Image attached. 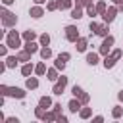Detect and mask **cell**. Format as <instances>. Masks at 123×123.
<instances>
[{
	"label": "cell",
	"mask_w": 123,
	"mask_h": 123,
	"mask_svg": "<svg viewBox=\"0 0 123 123\" xmlns=\"http://www.w3.org/2000/svg\"><path fill=\"white\" fill-rule=\"evenodd\" d=\"M90 2H94V0H86V4H90Z\"/></svg>",
	"instance_id": "obj_51"
},
{
	"label": "cell",
	"mask_w": 123,
	"mask_h": 123,
	"mask_svg": "<svg viewBox=\"0 0 123 123\" xmlns=\"http://www.w3.org/2000/svg\"><path fill=\"white\" fill-rule=\"evenodd\" d=\"M31 56H33V54H31L29 50H25V48H23L21 52H17V60H19V62H31Z\"/></svg>",
	"instance_id": "obj_19"
},
{
	"label": "cell",
	"mask_w": 123,
	"mask_h": 123,
	"mask_svg": "<svg viewBox=\"0 0 123 123\" xmlns=\"http://www.w3.org/2000/svg\"><path fill=\"white\" fill-rule=\"evenodd\" d=\"M38 42H40V46H48V44H50V35H48V33H42V35L38 37Z\"/></svg>",
	"instance_id": "obj_31"
},
{
	"label": "cell",
	"mask_w": 123,
	"mask_h": 123,
	"mask_svg": "<svg viewBox=\"0 0 123 123\" xmlns=\"http://www.w3.org/2000/svg\"><path fill=\"white\" fill-rule=\"evenodd\" d=\"M113 42H115V38H113L111 35L104 37V40H102V44H100L98 54H100V56H108V54H110V50H111V46H113Z\"/></svg>",
	"instance_id": "obj_4"
},
{
	"label": "cell",
	"mask_w": 123,
	"mask_h": 123,
	"mask_svg": "<svg viewBox=\"0 0 123 123\" xmlns=\"http://www.w3.org/2000/svg\"><path fill=\"white\" fill-rule=\"evenodd\" d=\"M115 62H117V60H115L111 54H110V56H104V67H106V69H111V67L115 65Z\"/></svg>",
	"instance_id": "obj_22"
},
{
	"label": "cell",
	"mask_w": 123,
	"mask_h": 123,
	"mask_svg": "<svg viewBox=\"0 0 123 123\" xmlns=\"http://www.w3.org/2000/svg\"><path fill=\"white\" fill-rule=\"evenodd\" d=\"M58 119V113L52 110V111H46V115H44V121H56Z\"/></svg>",
	"instance_id": "obj_33"
},
{
	"label": "cell",
	"mask_w": 123,
	"mask_h": 123,
	"mask_svg": "<svg viewBox=\"0 0 123 123\" xmlns=\"http://www.w3.org/2000/svg\"><path fill=\"white\" fill-rule=\"evenodd\" d=\"M106 10H108L106 2H104V0H98V2H96V12H98V15H104Z\"/></svg>",
	"instance_id": "obj_26"
},
{
	"label": "cell",
	"mask_w": 123,
	"mask_h": 123,
	"mask_svg": "<svg viewBox=\"0 0 123 123\" xmlns=\"http://www.w3.org/2000/svg\"><path fill=\"white\" fill-rule=\"evenodd\" d=\"M58 123H67V117L65 115H62V113H58V119H56Z\"/></svg>",
	"instance_id": "obj_42"
},
{
	"label": "cell",
	"mask_w": 123,
	"mask_h": 123,
	"mask_svg": "<svg viewBox=\"0 0 123 123\" xmlns=\"http://www.w3.org/2000/svg\"><path fill=\"white\" fill-rule=\"evenodd\" d=\"M0 94L2 96H12V98H25V90L19 86H8V85H0Z\"/></svg>",
	"instance_id": "obj_1"
},
{
	"label": "cell",
	"mask_w": 123,
	"mask_h": 123,
	"mask_svg": "<svg viewBox=\"0 0 123 123\" xmlns=\"http://www.w3.org/2000/svg\"><path fill=\"white\" fill-rule=\"evenodd\" d=\"M31 73H35V65H33L31 62H25L23 67H21V75H23V77H29Z\"/></svg>",
	"instance_id": "obj_14"
},
{
	"label": "cell",
	"mask_w": 123,
	"mask_h": 123,
	"mask_svg": "<svg viewBox=\"0 0 123 123\" xmlns=\"http://www.w3.org/2000/svg\"><path fill=\"white\" fill-rule=\"evenodd\" d=\"M65 63H67V62H63V60H60V58H56V62H54V65H56L60 71H63V69H65Z\"/></svg>",
	"instance_id": "obj_36"
},
{
	"label": "cell",
	"mask_w": 123,
	"mask_h": 123,
	"mask_svg": "<svg viewBox=\"0 0 123 123\" xmlns=\"http://www.w3.org/2000/svg\"><path fill=\"white\" fill-rule=\"evenodd\" d=\"M79 117L81 119H90L92 117V108H81L79 110Z\"/></svg>",
	"instance_id": "obj_24"
},
{
	"label": "cell",
	"mask_w": 123,
	"mask_h": 123,
	"mask_svg": "<svg viewBox=\"0 0 123 123\" xmlns=\"http://www.w3.org/2000/svg\"><path fill=\"white\" fill-rule=\"evenodd\" d=\"M58 77H60V69L54 65V67H50L48 71H46V79L48 81H52V83H56L58 81Z\"/></svg>",
	"instance_id": "obj_11"
},
{
	"label": "cell",
	"mask_w": 123,
	"mask_h": 123,
	"mask_svg": "<svg viewBox=\"0 0 123 123\" xmlns=\"http://www.w3.org/2000/svg\"><path fill=\"white\" fill-rule=\"evenodd\" d=\"M67 108H69V111H73V113H77V111H79V110L83 108V104H81V100H79V98H75V96H73V98L69 100V104H67Z\"/></svg>",
	"instance_id": "obj_9"
},
{
	"label": "cell",
	"mask_w": 123,
	"mask_h": 123,
	"mask_svg": "<svg viewBox=\"0 0 123 123\" xmlns=\"http://www.w3.org/2000/svg\"><path fill=\"white\" fill-rule=\"evenodd\" d=\"M71 92H73V96H75V98H79V96H81V94H83L85 90H83V88H81L79 85H75V86L71 88Z\"/></svg>",
	"instance_id": "obj_37"
},
{
	"label": "cell",
	"mask_w": 123,
	"mask_h": 123,
	"mask_svg": "<svg viewBox=\"0 0 123 123\" xmlns=\"http://www.w3.org/2000/svg\"><path fill=\"white\" fill-rule=\"evenodd\" d=\"M46 63L44 62H38L37 65H35V75H38V77H42V75H46Z\"/></svg>",
	"instance_id": "obj_17"
},
{
	"label": "cell",
	"mask_w": 123,
	"mask_h": 123,
	"mask_svg": "<svg viewBox=\"0 0 123 123\" xmlns=\"http://www.w3.org/2000/svg\"><path fill=\"white\" fill-rule=\"evenodd\" d=\"M25 88H27V90H35V88H38V79L29 75V77L25 79Z\"/></svg>",
	"instance_id": "obj_12"
},
{
	"label": "cell",
	"mask_w": 123,
	"mask_h": 123,
	"mask_svg": "<svg viewBox=\"0 0 123 123\" xmlns=\"http://www.w3.org/2000/svg\"><path fill=\"white\" fill-rule=\"evenodd\" d=\"M38 52H40V58H42L44 62L52 58V50H50V46H40V50H38Z\"/></svg>",
	"instance_id": "obj_18"
},
{
	"label": "cell",
	"mask_w": 123,
	"mask_h": 123,
	"mask_svg": "<svg viewBox=\"0 0 123 123\" xmlns=\"http://www.w3.org/2000/svg\"><path fill=\"white\" fill-rule=\"evenodd\" d=\"M86 46H88V38H85V37H79V40L75 42V48H77V52H85V50H86Z\"/></svg>",
	"instance_id": "obj_13"
},
{
	"label": "cell",
	"mask_w": 123,
	"mask_h": 123,
	"mask_svg": "<svg viewBox=\"0 0 123 123\" xmlns=\"http://www.w3.org/2000/svg\"><path fill=\"white\" fill-rule=\"evenodd\" d=\"M21 38H23L25 42H27V40H35V38H37V33H35V31H31V29H27V31H23V33H21Z\"/></svg>",
	"instance_id": "obj_21"
},
{
	"label": "cell",
	"mask_w": 123,
	"mask_h": 123,
	"mask_svg": "<svg viewBox=\"0 0 123 123\" xmlns=\"http://www.w3.org/2000/svg\"><path fill=\"white\" fill-rule=\"evenodd\" d=\"M85 10H86V15H90V17H94V15H98V12H96V4H86L85 6Z\"/></svg>",
	"instance_id": "obj_27"
},
{
	"label": "cell",
	"mask_w": 123,
	"mask_h": 123,
	"mask_svg": "<svg viewBox=\"0 0 123 123\" xmlns=\"http://www.w3.org/2000/svg\"><path fill=\"white\" fill-rule=\"evenodd\" d=\"M46 10H48V12H56V10H60V8H58V2L48 0V2H46Z\"/></svg>",
	"instance_id": "obj_32"
},
{
	"label": "cell",
	"mask_w": 123,
	"mask_h": 123,
	"mask_svg": "<svg viewBox=\"0 0 123 123\" xmlns=\"http://www.w3.org/2000/svg\"><path fill=\"white\" fill-rule=\"evenodd\" d=\"M21 40H23V38H21V35H19L17 31H10V33L6 35V44H8L10 48H13V50L21 46Z\"/></svg>",
	"instance_id": "obj_3"
},
{
	"label": "cell",
	"mask_w": 123,
	"mask_h": 123,
	"mask_svg": "<svg viewBox=\"0 0 123 123\" xmlns=\"http://www.w3.org/2000/svg\"><path fill=\"white\" fill-rule=\"evenodd\" d=\"M8 48H10L8 44H2V46H0V56H2V58H6V56H8Z\"/></svg>",
	"instance_id": "obj_38"
},
{
	"label": "cell",
	"mask_w": 123,
	"mask_h": 123,
	"mask_svg": "<svg viewBox=\"0 0 123 123\" xmlns=\"http://www.w3.org/2000/svg\"><path fill=\"white\" fill-rule=\"evenodd\" d=\"M108 25H110V23H106V21H104V23L98 27V33H96V35H100L102 38H104V37H108V31H110V29H108Z\"/></svg>",
	"instance_id": "obj_28"
},
{
	"label": "cell",
	"mask_w": 123,
	"mask_h": 123,
	"mask_svg": "<svg viewBox=\"0 0 123 123\" xmlns=\"http://www.w3.org/2000/svg\"><path fill=\"white\" fill-rule=\"evenodd\" d=\"M13 2H15V0H2V4H4V6H12Z\"/></svg>",
	"instance_id": "obj_46"
},
{
	"label": "cell",
	"mask_w": 123,
	"mask_h": 123,
	"mask_svg": "<svg viewBox=\"0 0 123 123\" xmlns=\"http://www.w3.org/2000/svg\"><path fill=\"white\" fill-rule=\"evenodd\" d=\"M65 38H67L69 42H77V40H79V29H77L75 25H67V27H65Z\"/></svg>",
	"instance_id": "obj_6"
},
{
	"label": "cell",
	"mask_w": 123,
	"mask_h": 123,
	"mask_svg": "<svg viewBox=\"0 0 123 123\" xmlns=\"http://www.w3.org/2000/svg\"><path fill=\"white\" fill-rule=\"evenodd\" d=\"M92 121H94V123H102V121H104V117H102V115H94V117H92Z\"/></svg>",
	"instance_id": "obj_44"
},
{
	"label": "cell",
	"mask_w": 123,
	"mask_h": 123,
	"mask_svg": "<svg viewBox=\"0 0 123 123\" xmlns=\"http://www.w3.org/2000/svg\"><path fill=\"white\" fill-rule=\"evenodd\" d=\"M98 27H100V23H96V21L92 19V21H90V25H88V31H90L92 35H96V33H98Z\"/></svg>",
	"instance_id": "obj_34"
},
{
	"label": "cell",
	"mask_w": 123,
	"mask_h": 123,
	"mask_svg": "<svg viewBox=\"0 0 123 123\" xmlns=\"http://www.w3.org/2000/svg\"><path fill=\"white\" fill-rule=\"evenodd\" d=\"M117 100H119V102H123V90H121V92H117Z\"/></svg>",
	"instance_id": "obj_47"
},
{
	"label": "cell",
	"mask_w": 123,
	"mask_h": 123,
	"mask_svg": "<svg viewBox=\"0 0 123 123\" xmlns=\"http://www.w3.org/2000/svg\"><path fill=\"white\" fill-rule=\"evenodd\" d=\"M71 17H73V19H81V17H83V8H77V6L71 8Z\"/></svg>",
	"instance_id": "obj_30"
},
{
	"label": "cell",
	"mask_w": 123,
	"mask_h": 123,
	"mask_svg": "<svg viewBox=\"0 0 123 123\" xmlns=\"http://www.w3.org/2000/svg\"><path fill=\"white\" fill-rule=\"evenodd\" d=\"M111 2H113V4H119V2H121V0H111Z\"/></svg>",
	"instance_id": "obj_50"
},
{
	"label": "cell",
	"mask_w": 123,
	"mask_h": 123,
	"mask_svg": "<svg viewBox=\"0 0 123 123\" xmlns=\"http://www.w3.org/2000/svg\"><path fill=\"white\" fill-rule=\"evenodd\" d=\"M0 17H2V25H4L6 29H13V27L17 25V15L12 13V12L6 10V8L0 10Z\"/></svg>",
	"instance_id": "obj_2"
},
{
	"label": "cell",
	"mask_w": 123,
	"mask_h": 123,
	"mask_svg": "<svg viewBox=\"0 0 123 123\" xmlns=\"http://www.w3.org/2000/svg\"><path fill=\"white\" fill-rule=\"evenodd\" d=\"M29 15H31V17H35V19L42 17V15H44V10H42V6H40V4H35V6L29 10Z\"/></svg>",
	"instance_id": "obj_8"
},
{
	"label": "cell",
	"mask_w": 123,
	"mask_h": 123,
	"mask_svg": "<svg viewBox=\"0 0 123 123\" xmlns=\"http://www.w3.org/2000/svg\"><path fill=\"white\" fill-rule=\"evenodd\" d=\"M52 110H54L56 113H62V104H54V106H52Z\"/></svg>",
	"instance_id": "obj_43"
},
{
	"label": "cell",
	"mask_w": 123,
	"mask_h": 123,
	"mask_svg": "<svg viewBox=\"0 0 123 123\" xmlns=\"http://www.w3.org/2000/svg\"><path fill=\"white\" fill-rule=\"evenodd\" d=\"M117 10H119V12H123V0H121V2L117 4Z\"/></svg>",
	"instance_id": "obj_48"
},
{
	"label": "cell",
	"mask_w": 123,
	"mask_h": 123,
	"mask_svg": "<svg viewBox=\"0 0 123 123\" xmlns=\"http://www.w3.org/2000/svg\"><path fill=\"white\" fill-rule=\"evenodd\" d=\"M79 100H81V104H83V106H86V104L90 102V94H88V92H83V94L79 96Z\"/></svg>",
	"instance_id": "obj_35"
},
{
	"label": "cell",
	"mask_w": 123,
	"mask_h": 123,
	"mask_svg": "<svg viewBox=\"0 0 123 123\" xmlns=\"http://www.w3.org/2000/svg\"><path fill=\"white\" fill-rule=\"evenodd\" d=\"M73 6H75L73 0H58V8L60 10H71Z\"/></svg>",
	"instance_id": "obj_20"
},
{
	"label": "cell",
	"mask_w": 123,
	"mask_h": 123,
	"mask_svg": "<svg viewBox=\"0 0 123 123\" xmlns=\"http://www.w3.org/2000/svg\"><path fill=\"white\" fill-rule=\"evenodd\" d=\"M117 12H119V10H117V6H110V8L106 10V13L102 15V19H104L106 23H111V21L115 19V15H117Z\"/></svg>",
	"instance_id": "obj_7"
},
{
	"label": "cell",
	"mask_w": 123,
	"mask_h": 123,
	"mask_svg": "<svg viewBox=\"0 0 123 123\" xmlns=\"http://www.w3.org/2000/svg\"><path fill=\"white\" fill-rule=\"evenodd\" d=\"M4 62H6L8 69H13V67L17 65V62H19V60H17V54H15V56H6V58H4Z\"/></svg>",
	"instance_id": "obj_16"
},
{
	"label": "cell",
	"mask_w": 123,
	"mask_h": 123,
	"mask_svg": "<svg viewBox=\"0 0 123 123\" xmlns=\"http://www.w3.org/2000/svg\"><path fill=\"white\" fill-rule=\"evenodd\" d=\"M46 111H48L46 108H42V106H37V108H35V117L44 121V115H46Z\"/></svg>",
	"instance_id": "obj_25"
},
{
	"label": "cell",
	"mask_w": 123,
	"mask_h": 123,
	"mask_svg": "<svg viewBox=\"0 0 123 123\" xmlns=\"http://www.w3.org/2000/svg\"><path fill=\"white\" fill-rule=\"evenodd\" d=\"M56 58H60V60H63V62H69L71 54H69V52H62V54H60V56H56Z\"/></svg>",
	"instance_id": "obj_40"
},
{
	"label": "cell",
	"mask_w": 123,
	"mask_h": 123,
	"mask_svg": "<svg viewBox=\"0 0 123 123\" xmlns=\"http://www.w3.org/2000/svg\"><path fill=\"white\" fill-rule=\"evenodd\" d=\"M73 2H75L77 8H85V6H86V0H73Z\"/></svg>",
	"instance_id": "obj_41"
},
{
	"label": "cell",
	"mask_w": 123,
	"mask_h": 123,
	"mask_svg": "<svg viewBox=\"0 0 123 123\" xmlns=\"http://www.w3.org/2000/svg\"><path fill=\"white\" fill-rule=\"evenodd\" d=\"M38 106H42V108H52L54 104H52V98L50 96H40V100H38Z\"/></svg>",
	"instance_id": "obj_23"
},
{
	"label": "cell",
	"mask_w": 123,
	"mask_h": 123,
	"mask_svg": "<svg viewBox=\"0 0 123 123\" xmlns=\"http://www.w3.org/2000/svg\"><path fill=\"white\" fill-rule=\"evenodd\" d=\"M23 48H25V50H29L31 54H35V52H38V50H40V42H35V40H27V42L23 44Z\"/></svg>",
	"instance_id": "obj_10"
},
{
	"label": "cell",
	"mask_w": 123,
	"mask_h": 123,
	"mask_svg": "<svg viewBox=\"0 0 123 123\" xmlns=\"http://www.w3.org/2000/svg\"><path fill=\"white\" fill-rule=\"evenodd\" d=\"M121 115H123V108H121V106H113V108H111V117H113V119H119Z\"/></svg>",
	"instance_id": "obj_29"
},
{
	"label": "cell",
	"mask_w": 123,
	"mask_h": 123,
	"mask_svg": "<svg viewBox=\"0 0 123 123\" xmlns=\"http://www.w3.org/2000/svg\"><path fill=\"white\" fill-rule=\"evenodd\" d=\"M100 62V54H96V52H88L86 54V63L88 65H96Z\"/></svg>",
	"instance_id": "obj_15"
},
{
	"label": "cell",
	"mask_w": 123,
	"mask_h": 123,
	"mask_svg": "<svg viewBox=\"0 0 123 123\" xmlns=\"http://www.w3.org/2000/svg\"><path fill=\"white\" fill-rule=\"evenodd\" d=\"M6 123H19L17 117H6Z\"/></svg>",
	"instance_id": "obj_45"
},
{
	"label": "cell",
	"mask_w": 123,
	"mask_h": 123,
	"mask_svg": "<svg viewBox=\"0 0 123 123\" xmlns=\"http://www.w3.org/2000/svg\"><path fill=\"white\" fill-rule=\"evenodd\" d=\"M33 2H35V4H40V6H42V4H44V2H48V0H33Z\"/></svg>",
	"instance_id": "obj_49"
},
{
	"label": "cell",
	"mask_w": 123,
	"mask_h": 123,
	"mask_svg": "<svg viewBox=\"0 0 123 123\" xmlns=\"http://www.w3.org/2000/svg\"><path fill=\"white\" fill-rule=\"evenodd\" d=\"M111 56H113L115 60H119V58L123 56V50H119V48H115V50H111Z\"/></svg>",
	"instance_id": "obj_39"
},
{
	"label": "cell",
	"mask_w": 123,
	"mask_h": 123,
	"mask_svg": "<svg viewBox=\"0 0 123 123\" xmlns=\"http://www.w3.org/2000/svg\"><path fill=\"white\" fill-rule=\"evenodd\" d=\"M65 86H67V77H65V75H60V77H58V81H56V83H54V86H52V92H54L56 96H60V94H63Z\"/></svg>",
	"instance_id": "obj_5"
}]
</instances>
